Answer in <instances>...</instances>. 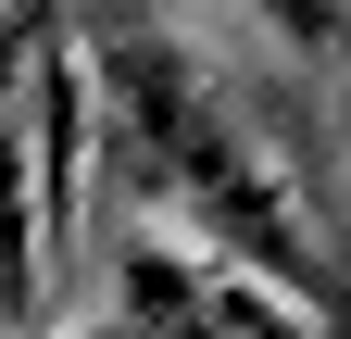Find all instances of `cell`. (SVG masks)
<instances>
[{"label":"cell","instance_id":"obj_1","mask_svg":"<svg viewBox=\"0 0 351 339\" xmlns=\"http://www.w3.org/2000/svg\"><path fill=\"white\" fill-rule=\"evenodd\" d=\"M101 51V126L125 139V163L189 214V239L201 251H226V264H251V277H276V289H301L339 339H351V277H339V251H326V226L301 214V189L263 163V139H251V113L201 75V51L189 38H163V25H113V38H88Z\"/></svg>","mask_w":351,"mask_h":339},{"label":"cell","instance_id":"obj_2","mask_svg":"<svg viewBox=\"0 0 351 339\" xmlns=\"http://www.w3.org/2000/svg\"><path fill=\"white\" fill-rule=\"evenodd\" d=\"M113 327L125 339H339L301 289L226 264L201 239H125L113 264Z\"/></svg>","mask_w":351,"mask_h":339},{"label":"cell","instance_id":"obj_3","mask_svg":"<svg viewBox=\"0 0 351 339\" xmlns=\"http://www.w3.org/2000/svg\"><path fill=\"white\" fill-rule=\"evenodd\" d=\"M276 38H301V51H351V0H251Z\"/></svg>","mask_w":351,"mask_h":339}]
</instances>
